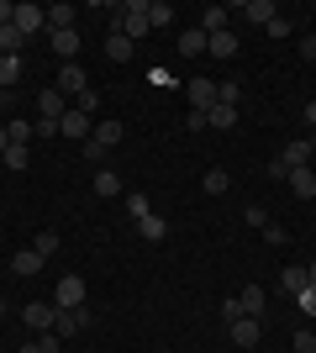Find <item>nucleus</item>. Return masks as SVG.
Masks as SVG:
<instances>
[{
  "mask_svg": "<svg viewBox=\"0 0 316 353\" xmlns=\"http://www.w3.org/2000/svg\"><path fill=\"white\" fill-rule=\"evenodd\" d=\"M311 153H316V137H301V143H290L280 159H274V179H285L290 169H306L311 163Z\"/></svg>",
  "mask_w": 316,
  "mask_h": 353,
  "instance_id": "1",
  "label": "nucleus"
},
{
  "mask_svg": "<svg viewBox=\"0 0 316 353\" xmlns=\"http://www.w3.org/2000/svg\"><path fill=\"white\" fill-rule=\"evenodd\" d=\"M21 322H27L32 332H53V322H59V306H53V301H27V306H21Z\"/></svg>",
  "mask_w": 316,
  "mask_h": 353,
  "instance_id": "2",
  "label": "nucleus"
},
{
  "mask_svg": "<svg viewBox=\"0 0 316 353\" xmlns=\"http://www.w3.org/2000/svg\"><path fill=\"white\" fill-rule=\"evenodd\" d=\"M69 105H74V101H69L59 85L43 90V95H37V121H63V117H69Z\"/></svg>",
  "mask_w": 316,
  "mask_h": 353,
  "instance_id": "3",
  "label": "nucleus"
},
{
  "mask_svg": "<svg viewBox=\"0 0 316 353\" xmlns=\"http://www.w3.org/2000/svg\"><path fill=\"white\" fill-rule=\"evenodd\" d=\"M53 306H59V311L85 306V280H79V274H63V280H59V290H53Z\"/></svg>",
  "mask_w": 316,
  "mask_h": 353,
  "instance_id": "4",
  "label": "nucleus"
},
{
  "mask_svg": "<svg viewBox=\"0 0 316 353\" xmlns=\"http://www.w3.org/2000/svg\"><path fill=\"white\" fill-rule=\"evenodd\" d=\"M185 95H190V111H200V117H206L211 105H216V79H206V74H200V79H190V85H185Z\"/></svg>",
  "mask_w": 316,
  "mask_h": 353,
  "instance_id": "5",
  "label": "nucleus"
},
{
  "mask_svg": "<svg viewBox=\"0 0 316 353\" xmlns=\"http://www.w3.org/2000/svg\"><path fill=\"white\" fill-rule=\"evenodd\" d=\"M16 27H21V37H37V32H48V11L43 6H16Z\"/></svg>",
  "mask_w": 316,
  "mask_h": 353,
  "instance_id": "6",
  "label": "nucleus"
},
{
  "mask_svg": "<svg viewBox=\"0 0 316 353\" xmlns=\"http://www.w3.org/2000/svg\"><path fill=\"white\" fill-rule=\"evenodd\" d=\"M227 332H232V343H238V348H258V338H264L258 316H238V322L227 327Z\"/></svg>",
  "mask_w": 316,
  "mask_h": 353,
  "instance_id": "7",
  "label": "nucleus"
},
{
  "mask_svg": "<svg viewBox=\"0 0 316 353\" xmlns=\"http://www.w3.org/2000/svg\"><path fill=\"white\" fill-rule=\"evenodd\" d=\"M85 327H90V311H85V306H74V311H59L53 332H59V338H74V332H85Z\"/></svg>",
  "mask_w": 316,
  "mask_h": 353,
  "instance_id": "8",
  "label": "nucleus"
},
{
  "mask_svg": "<svg viewBox=\"0 0 316 353\" xmlns=\"http://www.w3.org/2000/svg\"><path fill=\"white\" fill-rule=\"evenodd\" d=\"M59 90L63 95H85V90H90V74L79 69V63H63L59 69Z\"/></svg>",
  "mask_w": 316,
  "mask_h": 353,
  "instance_id": "9",
  "label": "nucleus"
},
{
  "mask_svg": "<svg viewBox=\"0 0 316 353\" xmlns=\"http://www.w3.org/2000/svg\"><path fill=\"white\" fill-rule=\"evenodd\" d=\"M206 48H211V37H206L200 27L180 32V59H206Z\"/></svg>",
  "mask_w": 316,
  "mask_h": 353,
  "instance_id": "10",
  "label": "nucleus"
},
{
  "mask_svg": "<svg viewBox=\"0 0 316 353\" xmlns=\"http://www.w3.org/2000/svg\"><path fill=\"white\" fill-rule=\"evenodd\" d=\"M242 21H253V27H269V21H274V16H280V11H274V0H248V6H242Z\"/></svg>",
  "mask_w": 316,
  "mask_h": 353,
  "instance_id": "11",
  "label": "nucleus"
},
{
  "mask_svg": "<svg viewBox=\"0 0 316 353\" xmlns=\"http://www.w3.org/2000/svg\"><path fill=\"white\" fill-rule=\"evenodd\" d=\"M48 264V259H43V253H37V248H21V253H16V259H11V274H21V280H32V274H37V269H43Z\"/></svg>",
  "mask_w": 316,
  "mask_h": 353,
  "instance_id": "12",
  "label": "nucleus"
},
{
  "mask_svg": "<svg viewBox=\"0 0 316 353\" xmlns=\"http://www.w3.org/2000/svg\"><path fill=\"white\" fill-rule=\"evenodd\" d=\"M285 185H290L295 195H301V201H311V195H316V174H311V163H306V169H290V174H285Z\"/></svg>",
  "mask_w": 316,
  "mask_h": 353,
  "instance_id": "13",
  "label": "nucleus"
},
{
  "mask_svg": "<svg viewBox=\"0 0 316 353\" xmlns=\"http://www.w3.org/2000/svg\"><path fill=\"white\" fill-rule=\"evenodd\" d=\"M227 6H206V11H200V32H206V37H216V32H227Z\"/></svg>",
  "mask_w": 316,
  "mask_h": 353,
  "instance_id": "14",
  "label": "nucleus"
},
{
  "mask_svg": "<svg viewBox=\"0 0 316 353\" xmlns=\"http://www.w3.org/2000/svg\"><path fill=\"white\" fill-rule=\"evenodd\" d=\"M105 59L127 63V59H132V37H127V32H111V37H105Z\"/></svg>",
  "mask_w": 316,
  "mask_h": 353,
  "instance_id": "15",
  "label": "nucleus"
},
{
  "mask_svg": "<svg viewBox=\"0 0 316 353\" xmlns=\"http://www.w3.org/2000/svg\"><path fill=\"white\" fill-rule=\"evenodd\" d=\"M206 127H216V132H232V127H238V105H211V111H206Z\"/></svg>",
  "mask_w": 316,
  "mask_h": 353,
  "instance_id": "16",
  "label": "nucleus"
},
{
  "mask_svg": "<svg viewBox=\"0 0 316 353\" xmlns=\"http://www.w3.org/2000/svg\"><path fill=\"white\" fill-rule=\"evenodd\" d=\"M48 43L59 59H79V32H48Z\"/></svg>",
  "mask_w": 316,
  "mask_h": 353,
  "instance_id": "17",
  "label": "nucleus"
},
{
  "mask_svg": "<svg viewBox=\"0 0 316 353\" xmlns=\"http://www.w3.org/2000/svg\"><path fill=\"white\" fill-rule=\"evenodd\" d=\"M238 306H242V316H264V285H242Z\"/></svg>",
  "mask_w": 316,
  "mask_h": 353,
  "instance_id": "18",
  "label": "nucleus"
},
{
  "mask_svg": "<svg viewBox=\"0 0 316 353\" xmlns=\"http://www.w3.org/2000/svg\"><path fill=\"white\" fill-rule=\"evenodd\" d=\"M48 32H74V6H48Z\"/></svg>",
  "mask_w": 316,
  "mask_h": 353,
  "instance_id": "19",
  "label": "nucleus"
},
{
  "mask_svg": "<svg viewBox=\"0 0 316 353\" xmlns=\"http://www.w3.org/2000/svg\"><path fill=\"white\" fill-rule=\"evenodd\" d=\"M137 232L148 237V243H164V237H169V221H164V216H153V211H148V216L137 221Z\"/></svg>",
  "mask_w": 316,
  "mask_h": 353,
  "instance_id": "20",
  "label": "nucleus"
},
{
  "mask_svg": "<svg viewBox=\"0 0 316 353\" xmlns=\"http://www.w3.org/2000/svg\"><path fill=\"white\" fill-rule=\"evenodd\" d=\"M200 190H206V195H227V190H232V179H227V169H206V179H200Z\"/></svg>",
  "mask_w": 316,
  "mask_h": 353,
  "instance_id": "21",
  "label": "nucleus"
},
{
  "mask_svg": "<svg viewBox=\"0 0 316 353\" xmlns=\"http://www.w3.org/2000/svg\"><path fill=\"white\" fill-rule=\"evenodd\" d=\"M121 190V179H116V169H95V195H105V201H111V195Z\"/></svg>",
  "mask_w": 316,
  "mask_h": 353,
  "instance_id": "22",
  "label": "nucleus"
},
{
  "mask_svg": "<svg viewBox=\"0 0 316 353\" xmlns=\"http://www.w3.org/2000/svg\"><path fill=\"white\" fill-rule=\"evenodd\" d=\"M90 137H95L101 148H116V143H121V121H101V127H95Z\"/></svg>",
  "mask_w": 316,
  "mask_h": 353,
  "instance_id": "23",
  "label": "nucleus"
},
{
  "mask_svg": "<svg viewBox=\"0 0 316 353\" xmlns=\"http://www.w3.org/2000/svg\"><path fill=\"white\" fill-rule=\"evenodd\" d=\"M280 285H285V295H301L306 290V264L301 269H280Z\"/></svg>",
  "mask_w": 316,
  "mask_h": 353,
  "instance_id": "24",
  "label": "nucleus"
},
{
  "mask_svg": "<svg viewBox=\"0 0 316 353\" xmlns=\"http://www.w3.org/2000/svg\"><path fill=\"white\" fill-rule=\"evenodd\" d=\"M206 53H216V59H232V53H238V37H232V32H216Z\"/></svg>",
  "mask_w": 316,
  "mask_h": 353,
  "instance_id": "25",
  "label": "nucleus"
},
{
  "mask_svg": "<svg viewBox=\"0 0 316 353\" xmlns=\"http://www.w3.org/2000/svg\"><path fill=\"white\" fill-rule=\"evenodd\" d=\"M16 79H21V59H6V53H0V90H11Z\"/></svg>",
  "mask_w": 316,
  "mask_h": 353,
  "instance_id": "26",
  "label": "nucleus"
},
{
  "mask_svg": "<svg viewBox=\"0 0 316 353\" xmlns=\"http://www.w3.org/2000/svg\"><path fill=\"white\" fill-rule=\"evenodd\" d=\"M148 211H153V201H148L143 190H132V195H127V216H132V221H143Z\"/></svg>",
  "mask_w": 316,
  "mask_h": 353,
  "instance_id": "27",
  "label": "nucleus"
},
{
  "mask_svg": "<svg viewBox=\"0 0 316 353\" xmlns=\"http://www.w3.org/2000/svg\"><path fill=\"white\" fill-rule=\"evenodd\" d=\"M148 21H153V27H169V21H174V6H164V0H148Z\"/></svg>",
  "mask_w": 316,
  "mask_h": 353,
  "instance_id": "28",
  "label": "nucleus"
},
{
  "mask_svg": "<svg viewBox=\"0 0 316 353\" xmlns=\"http://www.w3.org/2000/svg\"><path fill=\"white\" fill-rule=\"evenodd\" d=\"M32 248L43 253V259H53V253H59V232H48V227H43V232L32 237Z\"/></svg>",
  "mask_w": 316,
  "mask_h": 353,
  "instance_id": "29",
  "label": "nucleus"
},
{
  "mask_svg": "<svg viewBox=\"0 0 316 353\" xmlns=\"http://www.w3.org/2000/svg\"><path fill=\"white\" fill-rule=\"evenodd\" d=\"M0 159H6V169H27V159H32V153H27L21 143H11L6 153H0Z\"/></svg>",
  "mask_w": 316,
  "mask_h": 353,
  "instance_id": "30",
  "label": "nucleus"
},
{
  "mask_svg": "<svg viewBox=\"0 0 316 353\" xmlns=\"http://www.w3.org/2000/svg\"><path fill=\"white\" fill-rule=\"evenodd\" d=\"M6 137L27 148V143H32V121H6Z\"/></svg>",
  "mask_w": 316,
  "mask_h": 353,
  "instance_id": "31",
  "label": "nucleus"
},
{
  "mask_svg": "<svg viewBox=\"0 0 316 353\" xmlns=\"http://www.w3.org/2000/svg\"><path fill=\"white\" fill-rule=\"evenodd\" d=\"M242 101V90L232 85V79H222V85H216V105H238Z\"/></svg>",
  "mask_w": 316,
  "mask_h": 353,
  "instance_id": "32",
  "label": "nucleus"
},
{
  "mask_svg": "<svg viewBox=\"0 0 316 353\" xmlns=\"http://www.w3.org/2000/svg\"><path fill=\"white\" fill-rule=\"evenodd\" d=\"M74 111H85V117H95V111H101V95H95V90H85V95H74Z\"/></svg>",
  "mask_w": 316,
  "mask_h": 353,
  "instance_id": "33",
  "label": "nucleus"
},
{
  "mask_svg": "<svg viewBox=\"0 0 316 353\" xmlns=\"http://www.w3.org/2000/svg\"><path fill=\"white\" fill-rule=\"evenodd\" d=\"M290 348H295V353H316V332H306V327H301V332L290 338Z\"/></svg>",
  "mask_w": 316,
  "mask_h": 353,
  "instance_id": "34",
  "label": "nucleus"
},
{
  "mask_svg": "<svg viewBox=\"0 0 316 353\" xmlns=\"http://www.w3.org/2000/svg\"><path fill=\"white\" fill-rule=\"evenodd\" d=\"M242 221H248V227H269V211H264V206H248V211H242Z\"/></svg>",
  "mask_w": 316,
  "mask_h": 353,
  "instance_id": "35",
  "label": "nucleus"
},
{
  "mask_svg": "<svg viewBox=\"0 0 316 353\" xmlns=\"http://www.w3.org/2000/svg\"><path fill=\"white\" fill-rule=\"evenodd\" d=\"M105 153H111V148H101V143H95V137H90V143H85V159H90L95 169H101V163H105Z\"/></svg>",
  "mask_w": 316,
  "mask_h": 353,
  "instance_id": "36",
  "label": "nucleus"
},
{
  "mask_svg": "<svg viewBox=\"0 0 316 353\" xmlns=\"http://www.w3.org/2000/svg\"><path fill=\"white\" fill-rule=\"evenodd\" d=\"M238 316H242V306H238V295H232V301H222V322L232 327V322H238Z\"/></svg>",
  "mask_w": 316,
  "mask_h": 353,
  "instance_id": "37",
  "label": "nucleus"
},
{
  "mask_svg": "<svg viewBox=\"0 0 316 353\" xmlns=\"http://www.w3.org/2000/svg\"><path fill=\"white\" fill-rule=\"evenodd\" d=\"M264 32H269V37H290V16H274Z\"/></svg>",
  "mask_w": 316,
  "mask_h": 353,
  "instance_id": "38",
  "label": "nucleus"
},
{
  "mask_svg": "<svg viewBox=\"0 0 316 353\" xmlns=\"http://www.w3.org/2000/svg\"><path fill=\"white\" fill-rule=\"evenodd\" d=\"M295 301H301V311H306V316H316V290H311V285H306V290L295 295Z\"/></svg>",
  "mask_w": 316,
  "mask_h": 353,
  "instance_id": "39",
  "label": "nucleus"
},
{
  "mask_svg": "<svg viewBox=\"0 0 316 353\" xmlns=\"http://www.w3.org/2000/svg\"><path fill=\"white\" fill-rule=\"evenodd\" d=\"M301 53H306V59H316V32H311V37H301Z\"/></svg>",
  "mask_w": 316,
  "mask_h": 353,
  "instance_id": "40",
  "label": "nucleus"
},
{
  "mask_svg": "<svg viewBox=\"0 0 316 353\" xmlns=\"http://www.w3.org/2000/svg\"><path fill=\"white\" fill-rule=\"evenodd\" d=\"M306 121H311V132H316V101H306Z\"/></svg>",
  "mask_w": 316,
  "mask_h": 353,
  "instance_id": "41",
  "label": "nucleus"
},
{
  "mask_svg": "<svg viewBox=\"0 0 316 353\" xmlns=\"http://www.w3.org/2000/svg\"><path fill=\"white\" fill-rule=\"evenodd\" d=\"M306 285H311V290H316V264H306Z\"/></svg>",
  "mask_w": 316,
  "mask_h": 353,
  "instance_id": "42",
  "label": "nucleus"
},
{
  "mask_svg": "<svg viewBox=\"0 0 316 353\" xmlns=\"http://www.w3.org/2000/svg\"><path fill=\"white\" fill-rule=\"evenodd\" d=\"M6 148H11V137H6V127H0V153H6Z\"/></svg>",
  "mask_w": 316,
  "mask_h": 353,
  "instance_id": "43",
  "label": "nucleus"
},
{
  "mask_svg": "<svg viewBox=\"0 0 316 353\" xmlns=\"http://www.w3.org/2000/svg\"><path fill=\"white\" fill-rule=\"evenodd\" d=\"M21 353H43V348H37V343H27V348H21Z\"/></svg>",
  "mask_w": 316,
  "mask_h": 353,
  "instance_id": "44",
  "label": "nucleus"
},
{
  "mask_svg": "<svg viewBox=\"0 0 316 353\" xmlns=\"http://www.w3.org/2000/svg\"><path fill=\"white\" fill-rule=\"evenodd\" d=\"M0 316H6V301H0Z\"/></svg>",
  "mask_w": 316,
  "mask_h": 353,
  "instance_id": "45",
  "label": "nucleus"
},
{
  "mask_svg": "<svg viewBox=\"0 0 316 353\" xmlns=\"http://www.w3.org/2000/svg\"><path fill=\"white\" fill-rule=\"evenodd\" d=\"M0 101H6V90H0Z\"/></svg>",
  "mask_w": 316,
  "mask_h": 353,
  "instance_id": "46",
  "label": "nucleus"
}]
</instances>
